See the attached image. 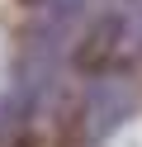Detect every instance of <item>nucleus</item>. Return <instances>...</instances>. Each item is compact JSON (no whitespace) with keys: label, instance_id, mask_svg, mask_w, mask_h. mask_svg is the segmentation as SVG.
Wrapping results in <instances>:
<instances>
[{"label":"nucleus","instance_id":"nucleus-1","mask_svg":"<svg viewBox=\"0 0 142 147\" xmlns=\"http://www.w3.org/2000/svg\"><path fill=\"white\" fill-rule=\"evenodd\" d=\"M133 109H137V90H133L123 76H104L100 86L90 90V100H85V142L90 147L104 142Z\"/></svg>","mask_w":142,"mask_h":147}]
</instances>
